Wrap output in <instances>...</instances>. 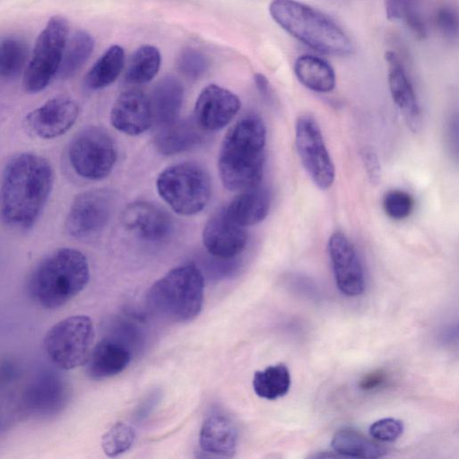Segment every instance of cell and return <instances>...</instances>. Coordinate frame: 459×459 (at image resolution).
<instances>
[{"label": "cell", "mask_w": 459, "mask_h": 459, "mask_svg": "<svg viewBox=\"0 0 459 459\" xmlns=\"http://www.w3.org/2000/svg\"><path fill=\"white\" fill-rule=\"evenodd\" d=\"M53 183V169L47 159L31 152L13 156L1 180L2 221L13 230H30L41 214Z\"/></svg>", "instance_id": "1"}, {"label": "cell", "mask_w": 459, "mask_h": 459, "mask_svg": "<svg viewBox=\"0 0 459 459\" xmlns=\"http://www.w3.org/2000/svg\"><path fill=\"white\" fill-rule=\"evenodd\" d=\"M265 141V126L258 116H246L230 128L218 158V171L225 188L243 192L259 186Z\"/></svg>", "instance_id": "2"}, {"label": "cell", "mask_w": 459, "mask_h": 459, "mask_svg": "<svg viewBox=\"0 0 459 459\" xmlns=\"http://www.w3.org/2000/svg\"><path fill=\"white\" fill-rule=\"evenodd\" d=\"M90 269L79 250L60 248L44 257L27 281L30 298L39 306L54 309L77 296L87 285Z\"/></svg>", "instance_id": "3"}, {"label": "cell", "mask_w": 459, "mask_h": 459, "mask_svg": "<svg viewBox=\"0 0 459 459\" xmlns=\"http://www.w3.org/2000/svg\"><path fill=\"white\" fill-rule=\"evenodd\" d=\"M269 13L274 22L312 49L331 56L353 51L349 36L330 17L297 0H273Z\"/></svg>", "instance_id": "4"}, {"label": "cell", "mask_w": 459, "mask_h": 459, "mask_svg": "<svg viewBox=\"0 0 459 459\" xmlns=\"http://www.w3.org/2000/svg\"><path fill=\"white\" fill-rule=\"evenodd\" d=\"M204 280L193 263L171 269L156 281L146 296L147 306L156 316L173 323L195 318L204 303Z\"/></svg>", "instance_id": "5"}, {"label": "cell", "mask_w": 459, "mask_h": 459, "mask_svg": "<svg viewBox=\"0 0 459 459\" xmlns=\"http://www.w3.org/2000/svg\"><path fill=\"white\" fill-rule=\"evenodd\" d=\"M160 196L180 215L200 212L211 198L208 173L194 162H182L166 168L156 180Z\"/></svg>", "instance_id": "6"}, {"label": "cell", "mask_w": 459, "mask_h": 459, "mask_svg": "<svg viewBox=\"0 0 459 459\" xmlns=\"http://www.w3.org/2000/svg\"><path fill=\"white\" fill-rule=\"evenodd\" d=\"M94 337L93 323L89 316H71L56 323L47 332L44 350L55 366L69 370L84 365Z\"/></svg>", "instance_id": "7"}, {"label": "cell", "mask_w": 459, "mask_h": 459, "mask_svg": "<svg viewBox=\"0 0 459 459\" xmlns=\"http://www.w3.org/2000/svg\"><path fill=\"white\" fill-rule=\"evenodd\" d=\"M69 24L56 15L39 35L32 56L25 67L23 87L30 93L44 90L57 74L68 38Z\"/></svg>", "instance_id": "8"}, {"label": "cell", "mask_w": 459, "mask_h": 459, "mask_svg": "<svg viewBox=\"0 0 459 459\" xmlns=\"http://www.w3.org/2000/svg\"><path fill=\"white\" fill-rule=\"evenodd\" d=\"M68 158L80 177L100 180L112 171L117 152L114 140L105 129L91 126L74 136L69 144Z\"/></svg>", "instance_id": "9"}, {"label": "cell", "mask_w": 459, "mask_h": 459, "mask_svg": "<svg viewBox=\"0 0 459 459\" xmlns=\"http://www.w3.org/2000/svg\"><path fill=\"white\" fill-rule=\"evenodd\" d=\"M295 143L300 161L314 184L322 190L332 186L335 169L320 126L310 115H301L295 125Z\"/></svg>", "instance_id": "10"}, {"label": "cell", "mask_w": 459, "mask_h": 459, "mask_svg": "<svg viewBox=\"0 0 459 459\" xmlns=\"http://www.w3.org/2000/svg\"><path fill=\"white\" fill-rule=\"evenodd\" d=\"M115 205V195L108 189H91L77 195L65 220L67 233L77 239H87L100 233L108 223Z\"/></svg>", "instance_id": "11"}, {"label": "cell", "mask_w": 459, "mask_h": 459, "mask_svg": "<svg viewBox=\"0 0 459 459\" xmlns=\"http://www.w3.org/2000/svg\"><path fill=\"white\" fill-rule=\"evenodd\" d=\"M327 250L340 291L349 297L361 295L365 290L364 272L351 240L336 231L328 239Z\"/></svg>", "instance_id": "12"}, {"label": "cell", "mask_w": 459, "mask_h": 459, "mask_svg": "<svg viewBox=\"0 0 459 459\" xmlns=\"http://www.w3.org/2000/svg\"><path fill=\"white\" fill-rule=\"evenodd\" d=\"M238 97L230 91L210 84L200 92L195 105L194 120L204 132H212L230 124L240 108Z\"/></svg>", "instance_id": "13"}, {"label": "cell", "mask_w": 459, "mask_h": 459, "mask_svg": "<svg viewBox=\"0 0 459 459\" xmlns=\"http://www.w3.org/2000/svg\"><path fill=\"white\" fill-rule=\"evenodd\" d=\"M79 106L68 97H55L35 108L25 118L28 129L41 139L65 134L79 116Z\"/></svg>", "instance_id": "14"}, {"label": "cell", "mask_w": 459, "mask_h": 459, "mask_svg": "<svg viewBox=\"0 0 459 459\" xmlns=\"http://www.w3.org/2000/svg\"><path fill=\"white\" fill-rule=\"evenodd\" d=\"M244 227L235 222L225 208L216 212L205 223L203 243L207 252L220 259H230L240 254L247 244Z\"/></svg>", "instance_id": "15"}, {"label": "cell", "mask_w": 459, "mask_h": 459, "mask_svg": "<svg viewBox=\"0 0 459 459\" xmlns=\"http://www.w3.org/2000/svg\"><path fill=\"white\" fill-rule=\"evenodd\" d=\"M122 224L126 230L148 242L167 239L173 229L170 216L159 206L148 202H134L122 213Z\"/></svg>", "instance_id": "16"}, {"label": "cell", "mask_w": 459, "mask_h": 459, "mask_svg": "<svg viewBox=\"0 0 459 459\" xmlns=\"http://www.w3.org/2000/svg\"><path fill=\"white\" fill-rule=\"evenodd\" d=\"M110 123L117 130L129 135H138L153 124L149 99L138 90L123 91L110 111Z\"/></svg>", "instance_id": "17"}, {"label": "cell", "mask_w": 459, "mask_h": 459, "mask_svg": "<svg viewBox=\"0 0 459 459\" xmlns=\"http://www.w3.org/2000/svg\"><path fill=\"white\" fill-rule=\"evenodd\" d=\"M385 59L389 65L388 85L392 99L407 126L411 131L418 132L421 126V115L413 87L394 52L386 51Z\"/></svg>", "instance_id": "18"}, {"label": "cell", "mask_w": 459, "mask_h": 459, "mask_svg": "<svg viewBox=\"0 0 459 459\" xmlns=\"http://www.w3.org/2000/svg\"><path fill=\"white\" fill-rule=\"evenodd\" d=\"M149 99L152 123L164 126L178 119L184 100L182 82L172 75L160 79L153 87Z\"/></svg>", "instance_id": "19"}, {"label": "cell", "mask_w": 459, "mask_h": 459, "mask_svg": "<svg viewBox=\"0 0 459 459\" xmlns=\"http://www.w3.org/2000/svg\"><path fill=\"white\" fill-rule=\"evenodd\" d=\"M129 351L117 341L102 339L93 345L85 363L86 374L102 379L122 372L129 364Z\"/></svg>", "instance_id": "20"}, {"label": "cell", "mask_w": 459, "mask_h": 459, "mask_svg": "<svg viewBox=\"0 0 459 459\" xmlns=\"http://www.w3.org/2000/svg\"><path fill=\"white\" fill-rule=\"evenodd\" d=\"M199 444L205 453L232 457L237 451V429L228 417L221 414L211 415L202 425Z\"/></svg>", "instance_id": "21"}, {"label": "cell", "mask_w": 459, "mask_h": 459, "mask_svg": "<svg viewBox=\"0 0 459 459\" xmlns=\"http://www.w3.org/2000/svg\"><path fill=\"white\" fill-rule=\"evenodd\" d=\"M204 133L194 119H178L172 124L160 126L154 143L160 153L175 155L199 145L204 139Z\"/></svg>", "instance_id": "22"}, {"label": "cell", "mask_w": 459, "mask_h": 459, "mask_svg": "<svg viewBox=\"0 0 459 459\" xmlns=\"http://www.w3.org/2000/svg\"><path fill=\"white\" fill-rule=\"evenodd\" d=\"M271 197L267 189L259 186L241 192L225 207L228 215L242 227L257 224L269 213Z\"/></svg>", "instance_id": "23"}, {"label": "cell", "mask_w": 459, "mask_h": 459, "mask_svg": "<svg viewBox=\"0 0 459 459\" xmlns=\"http://www.w3.org/2000/svg\"><path fill=\"white\" fill-rule=\"evenodd\" d=\"M294 74L301 84L316 92H330L335 87L336 76L333 67L312 55H302L296 59Z\"/></svg>", "instance_id": "24"}, {"label": "cell", "mask_w": 459, "mask_h": 459, "mask_svg": "<svg viewBox=\"0 0 459 459\" xmlns=\"http://www.w3.org/2000/svg\"><path fill=\"white\" fill-rule=\"evenodd\" d=\"M333 449L341 455L355 458H379L386 449L360 431L343 428L338 429L331 442Z\"/></svg>", "instance_id": "25"}, {"label": "cell", "mask_w": 459, "mask_h": 459, "mask_svg": "<svg viewBox=\"0 0 459 459\" xmlns=\"http://www.w3.org/2000/svg\"><path fill=\"white\" fill-rule=\"evenodd\" d=\"M125 64L124 49L118 45L109 47L94 63L84 78L90 90H100L113 83Z\"/></svg>", "instance_id": "26"}, {"label": "cell", "mask_w": 459, "mask_h": 459, "mask_svg": "<svg viewBox=\"0 0 459 459\" xmlns=\"http://www.w3.org/2000/svg\"><path fill=\"white\" fill-rule=\"evenodd\" d=\"M94 48L90 33L78 30L67 38L57 74L62 79L72 77L86 63Z\"/></svg>", "instance_id": "27"}, {"label": "cell", "mask_w": 459, "mask_h": 459, "mask_svg": "<svg viewBox=\"0 0 459 459\" xmlns=\"http://www.w3.org/2000/svg\"><path fill=\"white\" fill-rule=\"evenodd\" d=\"M290 387L289 368L283 363H278L256 371L253 377V388L261 398L275 400L282 397Z\"/></svg>", "instance_id": "28"}, {"label": "cell", "mask_w": 459, "mask_h": 459, "mask_svg": "<svg viewBox=\"0 0 459 459\" xmlns=\"http://www.w3.org/2000/svg\"><path fill=\"white\" fill-rule=\"evenodd\" d=\"M161 63L159 49L151 45L137 48L132 55L125 74L126 82L143 84L152 81L158 74Z\"/></svg>", "instance_id": "29"}, {"label": "cell", "mask_w": 459, "mask_h": 459, "mask_svg": "<svg viewBox=\"0 0 459 459\" xmlns=\"http://www.w3.org/2000/svg\"><path fill=\"white\" fill-rule=\"evenodd\" d=\"M385 10L388 20L403 21L417 39L426 38L427 28L418 0H385Z\"/></svg>", "instance_id": "30"}, {"label": "cell", "mask_w": 459, "mask_h": 459, "mask_svg": "<svg viewBox=\"0 0 459 459\" xmlns=\"http://www.w3.org/2000/svg\"><path fill=\"white\" fill-rule=\"evenodd\" d=\"M27 43L18 37L0 39V77L13 78L21 74L28 61Z\"/></svg>", "instance_id": "31"}, {"label": "cell", "mask_w": 459, "mask_h": 459, "mask_svg": "<svg viewBox=\"0 0 459 459\" xmlns=\"http://www.w3.org/2000/svg\"><path fill=\"white\" fill-rule=\"evenodd\" d=\"M135 440L134 428L125 422H117L101 437V447L108 457H116L128 451Z\"/></svg>", "instance_id": "32"}, {"label": "cell", "mask_w": 459, "mask_h": 459, "mask_svg": "<svg viewBox=\"0 0 459 459\" xmlns=\"http://www.w3.org/2000/svg\"><path fill=\"white\" fill-rule=\"evenodd\" d=\"M383 208L389 218L403 220L411 214L413 209V199L409 193L403 190H390L383 197Z\"/></svg>", "instance_id": "33"}, {"label": "cell", "mask_w": 459, "mask_h": 459, "mask_svg": "<svg viewBox=\"0 0 459 459\" xmlns=\"http://www.w3.org/2000/svg\"><path fill=\"white\" fill-rule=\"evenodd\" d=\"M209 67L206 56L195 48H186L178 56V68L188 79L195 80L203 76Z\"/></svg>", "instance_id": "34"}, {"label": "cell", "mask_w": 459, "mask_h": 459, "mask_svg": "<svg viewBox=\"0 0 459 459\" xmlns=\"http://www.w3.org/2000/svg\"><path fill=\"white\" fill-rule=\"evenodd\" d=\"M368 432L375 440L394 442L403 434V423L393 418L381 419L370 425Z\"/></svg>", "instance_id": "35"}, {"label": "cell", "mask_w": 459, "mask_h": 459, "mask_svg": "<svg viewBox=\"0 0 459 459\" xmlns=\"http://www.w3.org/2000/svg\"><path fill=\"white\" fill-rule=\"evenodd\" d=\"M437 30L443 36L453 39L458 32V17L454 9L443 6L439 8L434 18Z\"/></svg>", "instance_id": "36"}, {"label": "cell", "mask_w": 459, "mask_h": 459, "mask_svg": "<svg viewBox=\"0 0 459 459\" xmlns=\"http://www.w3.org/2000/svg\"><path fill=\"white\" fill-rule=\"evenodd\" d=\"M360 155L369 183L377 185L381 180V165L377 154L373 149L365 147Z\"/></svg>", "instance_id": "37"}, {"label": "cell", "mask_w": 459, "mask_h": 459, "mask_svg": "<svg viewBox=\"0 0 459 459\" xmlns=\"http://www.w3.org/2000/svg\"><path fill=\"white\" fill-rule=\"evenodd\" d=\"M386 379V374L382 369L374 370L366 374L359 382L362 390H372L381 385Z\"/></svg>", "instance_id": "38"}, {"label": "cell", "mask_w": 459, "mask_h": 459, "mask_svg": "<svg viewBox=\"0 0 459 459\" xmlns=\"http://www.w3.org/2000/svg\"><path fill=\"white\" fill-rule=\"evenodd\" d=\"M255 86L262 96L269 99L271 97V88L267 78L262 74H255Z\"/></svg>", "instance_id": "39"}]
</instances>
